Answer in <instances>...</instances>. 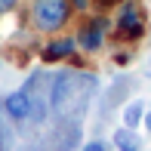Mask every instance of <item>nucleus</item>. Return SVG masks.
Wrapping results in <instances>:
<instances>
[{"label":"nucleus","instance_id":"obj_13","mask_svg":"<svg viewBox=\"0 0 151 151\" xmlns=\"http://www.w3.org/2000/svg\"><path fill=\"white\" fill-rule=\"evenodd\" d=\"M114 3H123V0H114Z\"/></svg>","mask_w":151,"mask_h":151},{"label":"nucleus","instance_id":"obj_10","mask_svg":"<svg viewBox=\"0 0 151 151\" xmlns=\"http://www.w3.org/2000/svg\"><path fill=\"white\" fill-rule=\"evenodd\" d=\"M71 3V9H77V12H86L90 9V0H68Z\"/></svg>","mask_w":151,"mask_h":151},{"label":"nucleus","instance_id":"obj_6","mask_svg":"<svg viewBox=\"0 0 151 151\" xmlns=\"http://www.w3.org/2000/svg\"><path fill=\"white\" fill-rule=\"evenodd\" d=\"M68 86H71V74H59V77L52 80V96H50V105H52V108H59L62 102H65Z\"/></svg>","mask_w":151,"mask_h":151},{"label":"nucleus","instance_id":"obj_5","mask_svg":"<svg viewBox=\"0 0 151 151\" xmlns=\"http://www.w3.org/2000/svg\"><path fill=\"white\" fill-rule=\"evenodd\" d=\"M74 50H77V40L74 37H56V40H50V43L43 46L40 59L43 62H62V59H71Z\"/></svg>","mask_w":151,"mask_h":151},{"label":"nucleus","instance_id":"obj_7","mask_svg":"<svg viewBox=\"0 0 151 151\" xmlns=\"http://www.w3.org/2000/svg\"><path fill=\"white\" fill-rule=\"evenodd\" d=\"M142 120H145V105H142V102H129V105L123 108V123H127L129 129H136Z\"/></svg>","mask_w":151,"mask_h":151},{"label":"nucleus","instance_id":"obj_12","mask_svg":"<svg viewBox=\"0 0 151 151\" xmlns=\"http://www.w3.org/2000/svg\"><path fill=\"white\" fill-rule=\"evenodd\" d=\"M142 123H145V129L151 133V111H145V120H142Z\"/></svg>","mask_w":151,"mask_h":151},{"label":"nucleus","instance_id":"obj_8","mask_svg":"<svg viewBox=\"0 0 151 151\" xmlns=\"http://www.w3.org/2000/svg\"><path fill=\"white\" fill-rule=\"evenodd\" d=\"M114 145H117V151H129V148H139V142H136L133 129L123 127V129H117V133H114Z\"/></svg>","mask_w":151,"mask_h":151},{"label":"nucleus","instance_id":"obj_1","mask_svg":"<svg viewBox=\"0 0 151 151\" xmlns=\"http://www.w3.org/2000/svg\"><path fill=\"white\" fill-rule=\"evenodd\" d=\"M31 19H34V28L37 31H59L68 25L71 19V3L68 0H34V9H31Z\"/></svg>","mask_w":151,"mask_h":151},{"label":"nucleus","instance_id":"obj_3","mask_svg":"<svg viewBox=\"0 0 151 151\" xmlns=\"http://www.w3.org/2000/svg\"><path fill=\"white\" fill-rule=\"evenodd\" d=\"M108 28H111V22H108L105 16H96L86 25H80V31H77L74 40H77V46H83L86 52H96V50H102V43H105Z\"/></svg>","mask_w":151,"mask_h":151},{"label":"nucleus","instance_id":"obj_11","mask_svg":"<svg viewBox=\"0 0 151 151\" xmlns=\"http://www.w3.org/2000/svg\"><path fill=\"white\" fill-rule=\"evenodd\" d=\"M83 151H108V145H105V142H90Z\"/></svg>","mask_w":151,"mask_h":151},{"label":"nucleus","instance_id":"obj_4","mask_svg":"<svg viewBox=\"0 0 151 151\" xmlns=\"http://www.w3.org/2000/svg\"><path fill=\"white\" fill-rule=\"evenodd\" d=\"M0 105H3V111L12 120H25L28 111H31V93L28 90H16V93L6 96V99H0Z\"/></svg>","mask_w":151,"mask_h":151},{"label":"nucleus","instance_id":"obj_9","mask_svg":"<svg viewBox=\"0 0 151 151\" xmlns=\"http://www.w3.org/2000/svg\"><path fill=\"white\" fill-rule=\"evenodd\" d=\"M19 6V0H0V16H6V12H12Z\"/></svg>","mask_w":151,"mask_h":151},{"label":"nucleus","instance_id":"obj_15","mask_svg":"<svg viewBox=\"0 0 151 151\" xmlns=\"http://www.w3.org/2000/svg\"><path fill=\"white\" fill-rule=\"evenodd\" d=\"M0 65H3V62H0Z\"/></svg>","mask_w":151,"mask_h":151},{"label":"nucleus","instance_id":"obj_14","mask_svg":"<svg viewBox=\"0 0 151 151\" xmlns=\"http://www.w3.org/2000/svg\"><path fill=\"white\" fill-rule=\"evenodd\" d=\"M129 151H139V148H129Z\"/></svg>","mask_w":151,"mask_h":151},{"label":"nucleus","instance_id":"obj_2","mask_svg":"<svg viewBox=\"0 0 151 151\" xmlns=\"http://www.w3.org/2000/svg\"><path fill=\"white\" fill-rule=\"evenodd\" d=\"M114 25H117V34L127 40H136L145 34V16H142V9L133 3V0H123L117 16H114Z\"/></svg>","mask_w":151,"mask_h":151}]
</instances>
